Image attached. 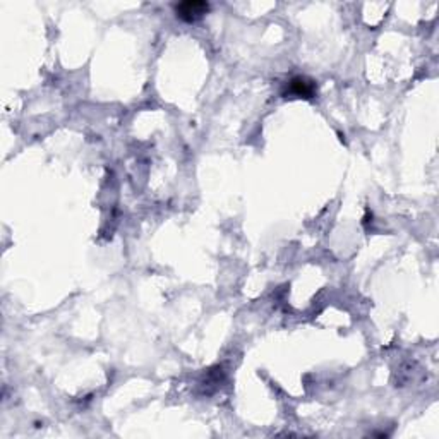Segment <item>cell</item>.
I'll return each mask as SVG.
<instances>
[{
  "label": "cell",
  "instance_id": "7a4b0ae2",
  "mask_svg": "<svg viewBox=\"0 0 439 439\" xmlns=\"http://www.w3.org/2000/svg\"><path fill=\"white\" fill-rule=\"evenodd\" d=\"M316 83L312 80L306 76H295L292 77L287 83V88H285L283 95L285 96H292V98H306L310 100L316 96Z\"/></svg>",
  "mask_w": 439,
  "mask_h": 439
},
{
  "label": "cell",
  "instance_id": "6da1fadb",
  "mask_svg": "<svg viewBox=\"0 0 439 439\" xmlns=\"http://www.w3.org/2000/svg\"><path fill=\"white\" fill-rule=\"evenodd\" d=\"M209 10V3L205 0H185L176 6V14L184 23H196Z\"/></svg>",
  "mask_w": 439,
  "mask_h": 439
}]
</instances>
